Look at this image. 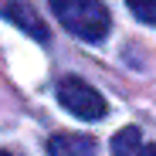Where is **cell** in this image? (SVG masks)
Segmentation results:
<instances>
[{
    "label": "cell",
    "instance_id": "1",
    "mask_svg": "<svg viewBox=\"0 0 156 156\" xmlns=\"http://www.w3.org/2000/svg\"><path fill=\"white\" fill-rule=\"evenodd\" d=\"M48 4L58 20L82 41H102L112 27V17L102 0H48Z\"/></svg>",
    "mask_w": 156,
    "mask_h": 156
},
{
    "label": "cell",
    "instance_id": "2",
    "mask_svg": "<svg viewBox=\"0 0 156 156\" xmlns=\"http://www.w3.org/2000/svg\"><path fill=\"white\" fill-rule=\"evenodd\" d=\"M58 102L71 112V115H78V119H88V122H95V119H102L105 115V98H102L88 82H82V78H75V75H68V78H61L58 82Z\"/></svg>",
    "mask_w": 156,
    "mask_h": 156
},
{
    "label": "cell",
    "instance_id": "3",
    "mask_svg": "<svg viewBox=\"0 0 156 156\" xmlns=\"http://www.w3.org/2000/svg\"><path fill=\"white\" fill-rule=\"evenodd\" d=\"M0 17H7L10 24H17L20 31H27L34 41H44L48 44V24L41 20V14L27 4V0H0Z\"/></svg>",
    "mask_w": 156,
    "mask_h": 156
},
{
    "label": "cell",
    "instance_id": "4",
    "mask_svg": "<svg viewBox=\"0 0 156 156\" xmlns=\"http://www.w3.org/2000/svg\"><path fill=\"white\" fill-rule=\"evenodd\" d=\"M51 156H98V143L85 133H55L48 139Z\"/></svg>",
    "mask_w": 156,
    "mask_h": 156
},
{
    "label": "cell",
    "instance_id": "5",
    "mask_svg": "<svg viewBox=\"0 0 156 156\" xmlns=\"http://www.w3.org/2000/svg\"><path fill=\"white\" fill-rule=\"evenodd\" d=\"M112 156H156V143H143L136 126H126L112 136Z\"/></svg>",
    "mask_w": 156,
    "mask_h": 156
},
{
    "label": "cell",
    "instance_id": "6",
    "mask_svg": "<svg viewBox=\"0 0 156 156\" xmlns=\"http://www.w3.org/2000/svg\"><path fill=\"white\" fill-rule=\"evenodd\" d=\"M129 10L136 14V20L143 24H156V0H126Z\"/></svg>",
    "mask_w": 156,
    "mask_h": 156
},
{
    "label": "cell",
    "instance_id": "7",
    "mask_svg": "<svg viewBox=\"0 0 156 156\" xmlns=\"http://www.w3.org/2000/svg\"><path fill=\"white\" fill-rule=\"evenodd\" d=\"M0 156H14V153H7V149H0Z\"/></svg>",
    "mask_w": 156,
    "mask_h": 156
}]
</instances>
